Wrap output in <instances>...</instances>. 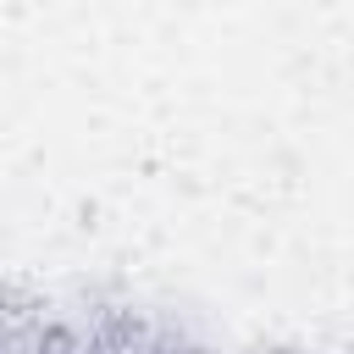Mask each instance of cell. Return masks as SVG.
<instances>
[]
</instances>
